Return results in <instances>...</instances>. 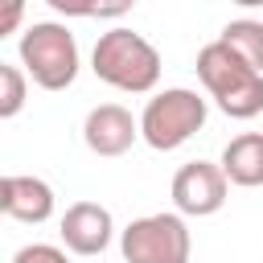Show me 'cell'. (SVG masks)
Wrapping results in <instances>:
<instances>
[{"label": "cell", "mask_w": 263, "mask_h": 263, "mask_svg": "<svg viewBox=\"0 0 263 263\" xmlns=\"http://www.w3.org/2000/svg\"><path fill=\"white\" fill-rule=\"evenodd\" d=\"M197 78H201L205 95L218 103L222 115H230V119H255L263 111V74L251 70L222 41H210V45L197 49Z\"/></svg>", "instance_id": "1"}, {"label": "cell", "mask_w": 263, "mask_h": 263, "mask_svg": "<svg viewBox=\"0 0 263 263\" xmlns=\"http://www.w3.org/2000/svg\"><path fill=\"white\" fill-rule=\"evenodd\" d=\"M90 70L127 95H148L160 82V53L148 37L132 33V29H107L99 33L95 49H90Z\"/></svg>", "instance_id": "2"}, {"label": "cell", "mask_w": 263, "mask_h": 263, "mask_svg": "<svg viewBox=\"0 0 263 263\" xmlns=\"http://www.w3.org/2000/svg\"><path fill=\"white\" fill-rule=\"evenodd\" d=\"M21 66L41 90H66L78 78V41L58 21H37L21 33Z\"/></svg>", "instance_id": "3"}, {"label": "cell", "mask_w": 263, "mask_h": 263, "mask_svg": "<svg viewBox=\"0 0 263 263\" xmlns=\"http://www.w3.org/2000/svg\"><path fill=\"white\" fill-rule=\"evenodd\" d=\"M205 115H210V107L197 90L168 86V90L148 99V107L140 115V140L156 152H173L205 127Z\"/></svg>", "instance_id": "4"}, {"label": "cell", "mask_w": 263, "mask_h": 263, "mask_svg": "<svg viewBox=\"0 0 263 263\" xmlns=\"http://www.w3.org/2000/svg\"><path fill=\"white\" fill-rule=\"evenodd\" d=\"M119 251L127 263H189L193 238L181 214H144L127 222L119 234Z\"/></svg>", "instance_id": "5"}, {"label": "cell", "mask_w": 263, "mask_h": 263, "mask_svg": "<svg viewBox=\"0 0 263 263\" xmlns=\"http://www.w3.org/2000/svg\"><path fill=\"white\" fill-rule=\"evenodd\" d=\"M226 193H230V181H226L222 164H210V160H189L173 177V205L181 218L218 214L226 205Z\"/></svg>", "instance_id": "6"}, {"label": "cell", "mask_w": 263, "mask_h": 263, "mask_svg": "<svg viewBox=\"0 0 263 263\" xmlns=\"http://www.w3.org/2000/svg\"><path fill=\"white\" fill-rule=\"evenodd\" d=\"M82 140L95 156H123L140 140V119H132V111L119 103H99L82 123Z\"/></svg>", "instance_id": "7"}, {"label": "cell", "mask_w": 263, "mask_h": 263, "mask_svg": "<svg viewBox=\"0 0 263 263\" xmlns=\"http://www.w3.org/2000/svg\"><path fill=\"white\" fill-rule=\"evenodd\" d=\"M58 234H62L66 251H74V255H103L111 247L115 222H111L107 205H99V201H74L62 214V230Z\"/></svg>", "instance_id": "8"}, {"label": "cell", "mask_w": 263, "mask_h": 263, "mask_svg": "<svg viewBox=\"0 0 263 263\" xmlns=\"http://www.w3.org/2000/svg\"><path fill=\"white\" fill-rule=\"evenodd\" d=\"M0 210L16 222L41 226L53 218V189L41 177H25V173H8L0 181Z\"/></svg>", "instance_id": "9"}, {"label": "cell", "mask_w": 263, "mask_h": 263, "mask_svg": "<svg viewBox=\"0 0 263 263\" xmlns=\"http://www.w3.org/2000/svg\"><path fill=\"white\" fill-rule=\"evenodd\" d=\"M222 173L230 185H242V189H255L263 185V132H242L234 136L226 148H222Z\"/></svg>", "instance_id": "10"}, {"label": "cell", "mask_w": 263, "mask_h": 263, "mask_svg": "<svg viewBox=\"0 0 263 263\" xmlns=\"http://www.w3.org/2000/svg\"><path fill=\"white\" fill-rule=\"evenodd\" d=\"M226 49H234L251 70H259L263 74V21H230L226 29H222V37H218Z\"/></svg>", "instance_id": "11"}, {"label": "cell", "mask_w": 263, "mask_h": 263, "mask_svg": "<svg viewBox=\"0 0 263 263\" xmlns=\"http://www.w3.org/2000/svg\"><path fill=\"white\" fill-rule=\"evenodd\" d=\"M25 107V70L0 62V119H12Z\"/></svg>", "instance_id": "12"}, {"label": "cell", "mask_w": 263, "mask_h": 263, "mask_svg": "<svg viewBox=\"0 0 263 263\" xmlns=\"http://www.w3.org/2000/svg\"><path fill=\"white\" fill-rule=\"evenodd\" d=\"M12 263H70V259H66V251L53 247V242H29V247H21V251L12 255Z\"/></svg>", "instance_id": "13"}, {"label": "cell", "mask_w": 263, "mask_h": 263, "mask_svg": "<svg viewBox=\"0 0 263 263\" xmlns=\"http://www.w3.org/2000/svg\"><path fill=\"white\" fill-rule=\"evenodd\" d=\"M21 16H25V8L12 0V4H8V12H4V25H0V37H4V33H12V29L21 25Z\"/></svg>", "instance_id": "14"}]
</instances>
